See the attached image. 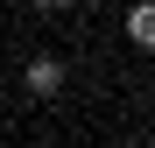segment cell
<instances>
[{
    "label": "cell",
    "mask_w": 155,
    "mask_h": 148,
    "mask_svg": "<svg viewBox=\"0 0 155 148\" xmlns=\"http://www.w3.org/2000/svg\"><path fill=\"white\" fill-rule=\"evenodd\" d=\"M21 85H28V99H57V92L71 85V64H64V57H28Z\"/></svg>",
    "instance_id": "6da1fadb"
},
{
    "label": "cell",
    "mask_w": 155,
    "mask_h": 148,
    "mask_svg": "<svg viewBox=\"0 0 155 148\" xmlns=\"http://www.w3.org/2000/svg\"><path fill=\"white\" fill-rule=\"evenodd\" d=\"M120 28H127L134 49H155V0H127V21Z\"/></svg>",
    "instance_id": "7a4b0ae2"
},
{
    "label": "cell",
    "mask_w": 155,
    "mask_h": 148,
    "mask_svg": "<svg viewBox=\"0 0 155 148\" xmlns=\"http://www.w3.org/2000/svg\"><path fill=\"white\" fill-rule=\"evenodd\" d=\"M35 7H64V0H35Z\"/></svg>",
    "instance_id": "3957f363"
}]
</instances>
